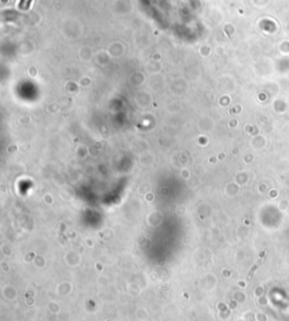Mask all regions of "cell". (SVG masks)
Wrapping results in <instances>:
<instances>
[{"label": "cell", "instance_id": "obj_1", "mask_svg": "<svg viewBox=\"0 0 289 321\" xmlns=\"http://www.w3.org/2000/svg\"><path fill=\"white\" fill-rule=\"evenodd\" d=\"M260 264H261V260H260V261H259L258 264H255V266H254V267H253L252 269H251V272H250V274H249V277H251V276H252V274H253V273H254V270H255L256 268L259 267V265H260Z\"/></svg>", "mask_w": 289, "mask_h": 321}]
</instances>
